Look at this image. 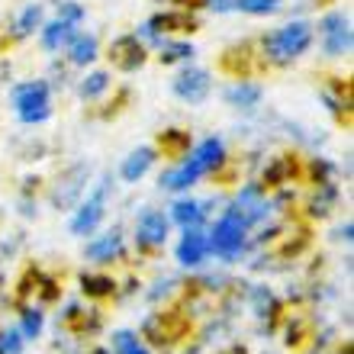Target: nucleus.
Listing matches in <instances>:
<instances>
[{"label": "nucleus", "mask_w": 354, "mask_h": 354, "mask_svg": "<svg viewBox=\"0 0 354 354\" xmlns=\"http://www.w3.org/2000/svg\"><path fill=\"white\" fill-rule=\"evenodd\" d=\"M103 200H106V187H100L97 194L87 200L81 209H77V216L71 219V232L75 235H87L97 229V223L103 219Z\"/></svg>", "instance_id": "nucleus-12"}, {"label": "nucleus", "mask_w": 354, "mask_h": 354, "mask_svg": "<svg viewBox=\"0 0 354 354\" xmlns=\"http://www.w3.org/2000/svg\"><path fill=\"white\" fill-rule=\"evenodd\" d=\"M322 39H326L328 55H345L351 48V23L345 13H328L322 19Z\"/></svg>", "instance_id": "nucleus-9"}, {"label": "nucleus", "mask_w": 354, "mask_h": 354, "mask_svg": "<svg viewBox=\"0 0 354 354\" xmlns=\"http://www.w3.org/2000/svg\"><path fill=\"white\" fill-rule=\"evenodd\" d=\"M200 174H203V171L196 168L194 161H187V165H180V168L161 174V187H165V190H187L190 184L200 180Z\"/></svg>", "instance_id": "nucleus-16"}, {"label": "nucleus", "mask_w": 354, "mask_h": 354, "mask_svg": "<svg viewBox=\"0 0 354 354\" xmlns=\"http://www.w3.org/2000/svg\"><path fill=\"white\" fill-rule=\"evenodd\" d=\"M225 100L232 103V106H245V110H248V106H258V100H261V87L258 84H235V87H229V91H225Z\"/></svg>", "instance_id": "nucleus-22"}, {"label": "nucleus", "mask_w": 354, "mask_h": 354, "mask_svg": "<svg viewBox=\"0 0 354 354\" xmlns=\"http://www.w3.org/2000/svg\"><path fill=\"white\" fill-rule=\"evenodd\" d=\"M23 332H26V335H39V332H42V313L26 309V313H23Z\"/></svg>", "instance_id": "nucleus-31"}, {"label": "nucleus", "mask_w": 354, "mask_h": 354, "mask_svg": "<svg viewBox=\"0 0 354 354\" xmlns=\"http://www.w3.org/2000/svg\"><path fill=\"white\" fill-rule=\"evenodd\" d=\"M206 252H209L206 235L196 232L194 225H190V229H187V235L180 239V245H177V261L187 264V268H194V264H200L206 258Z\"/></svg>", "instance_id": "nucleus-13"}, {"label": "nucleus", "mask_w": 354, "mask_h": 354, "mask_svg": "<svg viewBox=\"0 0 354 354\" xmlns=\"http://www.w3.org/2000/svg\"><path fill=\"white\" fill-rule=\"evenodd\" d=\"M245 225H248V223H245V216L232 206V209H229V213L216 223L209 245H213L223 258H235V254L242 252V245H245Z\"/></svg>", "instance_id": "nucleus-4"}, {"label": "nucleus", "mask_w": 354, "mask_h": 354, "mask_svg": "<svg viewBox=\"0 0 354 354\" xmlns=\"http://www.w3.org/2000/svg\"><path fill=\"white\" fill-rule=\"evenodd\" d=\"M126 354H149V351H145V348H139V345H136V348H129V351H126Z\"/></svg>", "instance_id": "nucleus-35"}, {"label": "nucleus", "mask_w": 354, "mask_h": 354, "mask_svg": "<svg viewBox=\"0 0 354 354\" xmlns=\"http://www.w3.org/2000/svg\"><path fill=\"white\" fill-rule=\"evenodd\" d=\"M68 55H71V65H91L93 58H97V39L93 36H71Z\"/></svg>", "instance_id": "nucleus-19"}, {"label": "nucleus", "mask_w": 354, "mask_h": 354, "mask_svg": "<svg viewBox=\"0 0 354 354\" xmlns=\"http://www.w3.org/2000/svg\"><path fill=\"white\" fill-rule=\"evenodd\" d=\"M293 177H297V158L280 155V158H274L268 165V171H264V184L280 187V184H287V180H293Z\"/></svg>", "instance_id": "nucleus-18"}, {"label": "nucleus", "mask_w": 354, "mask_h": 354, "mask_svg": "<svg viewBox=\"0 0 354 354\" xmlns=\"http://www.w3.org/2000/svg\"><path fill=\"white\" fill-rule=\"evenodd\" d=\"M120 248H122L120 235L110 232V235H103V239L87 245V258H91V261H113V258L120 254Z\"/></svg>", "instance_id": "nucleus-20"}, {"label": "nucleus", "mask_w": 354, "mask_h": 354, "mask_svg": "<svg viewBox=\"0 0 354 354\" xmlns=\"http://www.w3.org/2000/svg\"><path fill=\"white\" fill-rule=\"evenodd\" d=\"M71 36H75V26L55 19V23H48V26L42 29V46H46L48 52H55V48H62L65 42H71Z\"/></svg>", "instance_id": "nucleus-21"}, {"label": "nucleus", "mask_w": 354, "mask_h": 354, "mask_svg": "<svg viewBox=\"0 0 354 354\" xmlns=\"http://www.w3.org/2000/svg\"><path fill=\"white\" fill-rule=\"evenodd\" d=\"M223 158H225L223 142H219V139H206L203 145L196 149V155H194L190 161H194L196 168L206 174V171H216V168H219V165H223Z\"/></svg>", "instance_id": "nucleus-15"}, {"label": "nucleus", "mask_w": 354, "mask_h": 354, "mask_svg": "<svg viewBox=\"0 0 354 354\" xmlns=\"http://www.w3.org/2000/svg\"><path fill=\"white\" fill-rule=\"evenodd\" d=\"M58 19H62V23H71V26H77V23L84 19V10L77 7V3H58Z\"/></svg>", "instance_id": "nucleus-30"}, {"label": "nucleus", "mask_w": 354, "mask_h": 354, "mask_svg": "<svg viewBox=\"0 0 354 354\" xmlns=\"http://www.w3.org/2000/svg\"><path fill=\"white\" fill-rule=\"evenodd\" d=\"M39 19H42V7H39V3L26 7V10H23V17H19V23H17V36H19V39L29 36V32L39 26Z\"/></svg>", "instance_id": "nucleus-29"}, {"label": "nucleus", "mask_w": 354, "mask_h": 354, "mask_svg": "<svg viewBox=\"0 0 354 354\" xmlns=\"http://www.w3.org/2000/svg\"><path fill=\"white\" fill-rule=\"evenodd\" d=\"M19 348H23V342H19L17 332H3L0 335V354H19Z\"/></svg>", "instance_id": "nucleus-32"}, {"label": "nucleus", "mask_w": 354, "mask_h": 354, "mask_svg": "<svg viewBox=\"0 0 354 354\" xmlns=\"http://www.w3.org/2000/svg\"><path fill=\"white\" fill-rule=\"evenodd\" d=\"M200 23H196L194 10H180V13H158V17H151L142 32L149 39H158V32H196Z\"/></svg>", "instance_id": "nucleus-7"}, {"label": "nucleus", "mask_w": 354, "mask_h": 354, "mask_svg": "<svg viewBox=\"0 0 354 354\" xmlns=\"http://www.w3.org/2000/svg\"><path fill=\"white\" fill-rule=\"evenodd\" d=\"M168 239V216L158 213V209H145L139 219V229H136V242L139 248H158Z\"/></svg>", "instance_id": "nucleus-10"}, {"label": "nucleus", "mask_w": 354, "mask_h": 354, "mask_svg": "<svg viewBox=\"0 0 354 354\" xmlns=\"http://www.w3.org/2000/svg\"><path fill=\"white\" fill-rule=\"evenodd\" d=\"M0 46H3V42H0Z\"/></svg>", "instance_id": "nucleus-36"}, {"label": "nucleus", "mask_w": 354, "mask_h": 354, "mask_svg": "<svg viewBox=\"0 0 354 354\" xmlns=\"http://www.w3.org/2000/svg\"><path fill=\"white\" fill-rule=\"evenodd\" d=\"M328 171H332V168H328V165H326V161H313V177H316V180H319V184H328Z\"/></svg>", "instance_id": "nucleus-34"}, {"label": "nucleus", "mask_w": 354, "mask_h": 354, "mask_svg": "<svg viewBox=\"0 0 354 354\" xmlns=\"http://www.w3.org/2000/svg\"><path fill=\"white\" fill-rule=\"evenodd\" d=\"M145 338H151L155 345H177L180 338H187L190 332V319L184 313H177V309H165V313H155V316L145 319Z\"/></svg>", "instance_id": "nucleus-3"}, {"label": "nucleus", "mask_w": 354, "mask_h": 354, "mask_svg": "<svg viewBox=\"0 0 354 354\" xmlns=\"http://www.w3.org/2000/svg\"><path fill=\"white\" fill-rule=\"evenodd\" d=\"M174 219L184 225V229H190V225H196L203 219V206L194 203V200H180V203L174 206Z\"/></svg>", "instance_id": "nucleus-24"}, {"label": "nucleus", "mask_w": 354, "mask_h": 354, "mask_svg": "<svg viewBox=\"0 0 354 354\" xmlns=\"http://www.w3.org/2000/svg\"><path fill=\"white\" fill-rule=\"evenodd\" d=\"M87 165H75V168H68L65 174L58 177L55 190H52V206L55 209H71V206L81 200L84 194V184H87Z\"/></svg>", "instance_id": "nucleus-5"}, {"label": "nucleus", "mask_w": 354, "mask_h": 354, "mask_svg": "<svg viewBox=\"0 0 354 354\" xmlns=\"http://www.w3.org/2000/svg\"><path fill=\"white\" fill-rule=\"evenodd\" d=\"M161 65H174V62H187V58H194V46H187V42H165L161 46Z\"/></svg>", "instance_id": "nucleus-25"}, {"label": "nucleus", "mask_w": 354, "mask_h": 354, "mask_svg": "<svg viewBox=\"0 0 354 354\" xmlns=\"http://www.w3.org/2000/svg\"><path fill=\"white\" fill-rule=\"evenodd\" d=\"M232 7L242 13H252V17H268L277 10V0H232Z\"/></svg>", "instance_id": "nucleus-26"}, {"label": "nucleus", "mask_w": 354, "mask_h": 354, "mask_svg": "<svg viewBox=\"0 0 354 354\" xmlns=\"http://www.w3.org/2000/svg\"><path fill=\"white\" fill-rule=\"evenodd\" d=\"M219 68H223L225 75H232V77H239V81H245V77L254 71V46H252V42L229 46L223 52V58H219Z\"/></svg>", "instance_id": "nucleus-11"}, {"label": "nucleus", "mask_w": 354, "mask_h": 354, "mask_svg": "<svg viewBox=\"0 0 354 354\" xmlns=\"http://www.w3.org/2000/svg\"><path fill=\"white\" fill-rule=\"evenodd\" d=\"M158 149L165 151V158H184L187 151H190V132H184V129L158 132Z\"/></svg>", "instance_id": "nucleus-14"}, {"label": "nucleus", "mask_w": 354, "mask_h": 354, "mask_svg": "<svg viewBox=\"0 0 354 354\" xmlns=\"http://www.w3.org/2000/svg\"><path fill=\"white\" fill-rule=\"evenodd\" d=\"M110 62H113V68H120V71H139V68L145 65V46L139 42V36L113 39Z\"/></svg>", "instance_id": "nucleus-8"}, {"label": "nucleus", "mask_w": 354, "mask_h": 354, "mask_svg": "<svg viewBox=\"0 0 354 354\" xmlns=\"http://www.w3.org/2000/svg\"><path fill=\"white\" fill-rule=\"evenodd\" d=\"M309 46H313V26L303 23V19H297V23H290V26L264 36V55H268L270 65H290V62H297Z\"/></svg>", "instance_id": "nucleus-1"}, {"label": "nucleus", "mask_w": 354, "mask_h": 354, "mask_svg": "<svg viewBox=\"0 0 354 354\" xmlns=\"http://www.w3.org/2000/svg\"><path fill=\"white\" fill-rule=\"evenodd\" d=\"M136 345H139V338L132 335V332H120V335L113 338V351L116 354H126L129 348H136Z\"/></svg>", "instance_id": "nucleus-33"}, {"label": "nucleus", "mask_w": 354, "mask_h": 354, "mask_svg": "<svg viewBox=\"0 0 354 354\" xmlns=\"http://www.w3.org/2000/svg\"><path fill=\"white\" fill-rule=\"evenodd\" d=\"M174 3H177V0H174Z\"/></svg>", "instance_id": "nucleus-37"}, {"label": "nucleus", "mask_w": 354, "mask_h": 354, "mask_svg": "<svg viewBox=\"0 0 354 354\" xmlns=\"http://www.w3.org/2000/svg\"><path fill=\"white\" fill-rule=\"evenodd\" d=\"M209 75L203 68H184L180 75L174 77V93L184 103H203L209 97Z\"/></svg>", "instance_id": "nucleus-6"}, {"label": "nucleus", "mask_w": 354, "mask_h": 354, "mask_svg": "<svg viewBox=\"0 0 354 354\" xmlns=\"http://www.w3.org/2000/svg\"><path fill=\"white\" fill-rule=\"evenodd\" d=\"M65 322H68V328H75V332H87V328H97L100 326V319L97 316H84L77 306H71L65 313Z\"/></svg>", "instance_id": "nucleus-28"}, {"label": "nucleus", "mask_w": 354, "mask_h": 354, "mask_svg": "<svg viewBox=\"0 0 354 354\" xmlns=\"http://www.w3.org/2000/svg\"><path fill=\"white\" fill-rule=\"evenodd\" d=\"M81 290H84L87 297H113V290H116V283H113L110 277H97V274H84V277H81Z\"/></svg>", "instance_id": "nucleus-23"}, {"label": "nucleus", "mask_w": 354, "mask_h": 354, "mask_svg": "<svg viewBox=\"0 0 354 354\" xmlns=\"http://www.w3.org/2000/svg\"><path fill=\"white\" fill-rule=\"evenodd\" d=\"M13 106H17L19 120L29 122V126L48 120V113H52V106H48V84H42V81L17 84L13 87Z\"/></svg>", "instance_id": "nucleus-2"}, {"label": "nucleus", "mask_w": 354, "mask_h": 354, "mask_svg": "<svg viewBox=\"0 0 354 354\" xmlns=\"http://www.w3.org/2000/svg\"><path fill=\"white\" fill-rule=\"evenodd\" d=\"M151 161H155V149H149V145H145V149H136L129 158L122 161V171H120L122 180H139V177L151 168Z\"/></svg>", "instance_id": "nucleus-17"}, {"label": "nucleus", "mask_w": 354, "mask_h": 354, "mask_svg": "<svg viewBox=\"0 0 354 354\" xmlns=\"http://www.w3.org/2000/svg\"><path fill=\"white\" fill-rule=\"evenodd\" d=\"M106 87H110V77H106V71H93L84 84H81V97H84V100H93V97H100Z\"/></svg>", "instance_id": "nucleus-27"}]
</instances>
